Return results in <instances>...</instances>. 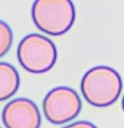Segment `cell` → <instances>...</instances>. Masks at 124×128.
Masks as SVG:
<instances>
[{"label":"cell","mask_w":124,"mask_h":128,"mask_svg":"<svg viewBox=\"0 0 124 128\" xmlns=\"http://www.w3.org/2000/svg\"><path fill=\"white\" fill-rule=\"evenodd\" d=\"M1 119L6 128H39L42 118L37 105L29 98H16L4 107Z\"/></svg>","instance_id":"5"},{"label":"cell","mask_w":124,"mask_h":128,"mask_svg":"<svg viewBox=\"0 0 124 128\" xmlns=\"http://www.w3.org/2000/svg\"><path fill=\"white\" fill-rule=\"evenodd\" d=\"M63 128H97L96 126L92 124L89 121H77V122H73V124H70V125L65 126Z\"/></svg>","instance_id":"8"},{"label":"cell","mask_w":124,"mask_h":128,"mask_svg":"<svg viewBox=\"0 0 124 128\" xmlns=\"http://www.w3.org/2000/svg\"><path fill=\"white\" fill-rule=\"evenodd\" d=\"M43 113L53 125L72 121L81 111V100L78 92L70 86H57L49 91L43 100Z\"/></svg>","instance_id":"4"},{"label":"cell","mask_w":124,"mask_h":128,"mask_svg":"<svg viewBox=\"0 0 124 128\" xmlns=\"http://www.w3.org/2000/svg\"><path fill=\"white\" fill-rule=\"evenodd\" d=\"M13 44V31L5 21L0 20V58L9 51Z\"/></svg>","instance_id":"7"},{"label":"cell","mask_w":124,"mask_h":128,"mask_svg":"<svg viewBox=\"0 0 124 128\" xmlns=\"http://www.w3.org/2000/svg\"><path fill=\"white\" fill-rule=\"evenodd\" d=\"M31 18L39 30L51 36H60L72 28L76 8L72 0H35Z\"/></svg>","instance_id":"2"},{"label":"cell","mask_w":124,"mask_h":128,"mask_svg":"<svg viewBox=\"0 0 124 128\" xmlns=\"http://www.w3.org/2000/svg\"><path fill=\"white\" fill-rule=\"evenodd\" d=\"M20 65L29 73L42 74L52 68L57 60V48L51 39L39 34H30L18 46Z\"/></svg>","instance_id":"3"},{"label":"cell","mask_w":124,"mask_h":128,"mask_svg":"<svg viewBox=\"0 0 124 128\" xmlns=\"http://www.w3.org/2000/svg\"><path fill=\"white\" fill-rule=\"evenodd\" d=\"M81 94L88 104L107 107L117 102L122 92V78L108 66H95L85 73L81 80Z\"/></svg>","instance_id":"1"},{"label":"cell","mask_w":124,"mask_h":128,"mask_svg":"<svg viewBox=\"0 0 124 128\" xmlns=\"http://www.w3.org/2000/svg\"><path fill=\"white\" fill-rule=\"evenodd\" d=\"M20 86V76L14 66L0 62V102L11 98Z\"/></svg>","instance_id":"6"},{"label":"cell","mask_w":124,"mask_h":128,"mask_svg":"<svg viewBox=\"0 0 124 128\" xmlns=\"http://www.w3.org/2000/svg\"><path fill=\"white\" fill-rule=\"evenodd\" d=\"M0 128H1V127H0Z\"/></svg>","instance_id":"9"}]
</instances>
